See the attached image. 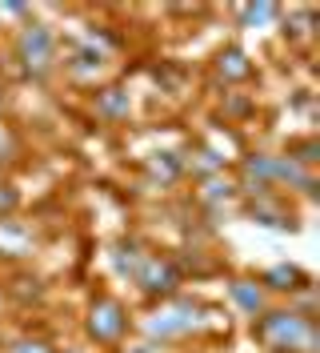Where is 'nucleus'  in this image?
<instances>
[{"label":"nucleus","instance_id":"13","mask_svg":"<svg viewBox=\"0 0 320 353\" xmlns=\"http://www.w3.org/2000/svg\"><path fill=\"white\" fill-rule=\"evenodd\" d=\"M21 189H17V181H8V176H0V217H17L21 213Z\"/></svg>","mask_w":320,"mask_h":353},{"label":"nucleus","instance_id":"10","mask_svg":"<svg viewBox=\"0 0 320 353\" xmlns=\"http://www.w3.org/2000/svg\"><path fill=\"white\" fill-rule=\"evenodd\" d=\"M256 281H260V289H264L273 301H288V297H297L304 285H312V277L300 273L297 265H268V269L256 273Z\"/></svg>","mask_w":320,"mask_h":353},{"label":"nucleus","instance_id":"1","mask_svg":"<svg viewBox=\"0 0 320 353\" xmlns=\"http://www.w3.org/2000/svg\"><path fill=\"white\" fill-rule=\"evenodd\" d=\"M233 330V313L220 305H209L204 297L192 293H172L164 301H152L132 317V337L160 341V345H204L209 337H228Z\"/></svg>","mask_w":320,"mask_h":353},{"label":"nucleus","instance_id":"4","mask_svg":"<svg viewBox=\"0 0 320 353\" xmlns=\"http://www.w3.org/2000/svg\"><path fill=\"white\" fill-rule=\"evenodd\" d=\"M8 52H12V61L21 68L24 81H52L56 77V65H61V28H52V24H44L36 12L21 21L12 28V41H8Z\"/></svg>","mask_w":320,"mask_h":353},{"label":"nucleus","instance_id":"7","mask_svg":"<svg viewBox=\"0 0 320 353\" xmlns=\"http://www.w3.org/2000/svg\"><path fill=\"white\" fill-rule=\"evenodd\" d=\"M41 253V229L28 217H0V261L4 265H32V257Z\"/></svg>","mask_w":320,"mask_h":353},{"label":"nucleus","instance_id":"2","mask_svg":"<svg viewBox=\"0 0 320 353\" xmlns=\"http://www.w3.org/2000/svg\"><path fill=\"white\" fill-rule=\"evenodd\" d=\"M132 305L120 293L96 285L88 293L85 309H81V330L92 353H116L125 341H132Z\"/></svg>","mask_w":320,"mask_h":353},{"label":"nucleus","instance_id":"9","mask_svg":"<svg viewBox=\"0 0 320 353\" xmlns=\"http://www.w3.org/2000/svg\"><path fill=\"white\" fill-rule=\"evenodd\" d=\"M224 297H228V313H236V317H248V321H256L264 309L273 305V297L260 289V281L253 277H228V285H224Z\"/></svg>","mask_w":320,"mask_h":353},{"label":"nucleus","instance_id":"12","mask_svg":"<svg viewBox=\"0 0 320 353\" xmlns=\"http://www.w3.org/2000/svg\"><path fill=\"white\" fill-rule=\"evenodd\" d=\"M0 353H61V350H56V341L44 337V333H21V337L4 341Z\"/></svg>","mask_w":320,"mask_h":353},{"label":"nucleus","instance_id":"3","mask_svg":"<svg viewBox=\"0 0 320 353\" xmlns=\"http://www.w3.org/2000/svg\"><path fill=\"white\" fill-rule=\"evenodd\" d=\"M248 333L268 353H317V317L292 309L288 301H273L256 321H248Z\"/></svg>","mask_w":320,"mask_h":353},{"label":"nucleus","instance_id":"6","mask_svg":"<svg viewBox=\"0 0 320 353\" xmlns=\"http://www.w3.org/2000/svg\"><path fill=\"white\" fill-rule=\"evenodd\" d=\"M88 117L105 129H128L136 125V92L128 81H108V85L85 92Z\"/></svg>","mask_w":320,"mask_h":353},{"label":"nucleus","instance_id":"11","mask_svg":"<svg viewBox=\"0 0 320 353\" xmlns=\"http://www.w3.org/2000/svg\"><path fill=\"white\" fill-rule=\"evenodd\" d=\"M192 197H196V205H204V209L240 205V185H236L233 173H213V176H200V181H196Z\"/></svg>","mask_w":320,"mask_h":353},{"label":"nucleus","instance_id":"8","mask_svg":"<svg viewBox=\"0 0 320 353\" xmlns=\"http://www.w3.org/2000/svg\"><path fill=\"white\" fill-rule=\"evenodd\" d=\"M209 72H213V85L216 88H244L256 77V61L244 52V48L224 44V48H216V52H213Z\"/></svg>","mask_w":320,"mask_h":353},{"label":"nucleus","instance_id":"5","mask_svg":"<svg viewBox=\"0 0 320 353\" xmlns=\"http://www.w3.org/2000/svg\"><path fill=\"white\" fill-rule=\"evenodd\" d=\"M184 269H180V261H176V253L172 249H156V245H149L145 249V257L132 265V273H128V285L136 289L145 301H164V297H172V293H184Z\"/></svg>","mask_w":320,"mask_h":353}]
</instances>
